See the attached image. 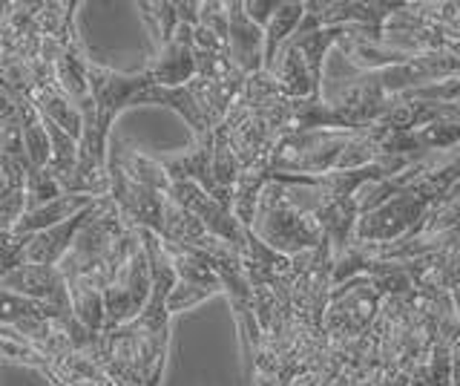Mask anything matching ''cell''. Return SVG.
<instances>
[{
	"instance_id": "cell-11",
	"label": "cell",
	"mask_w": 460,
	"mask_h": 386,
	"mask_svg": "<svg viewBox=\"0 0 460 386\" xmlns=\"http://www.w3.org/2000/svg\"><path fill=\"white\" fill-rule=\"evenodd\" d=\"M110 159L119 165L129 179H136L138 184H144V188H153V191L164 193V196L170 193L172 179L167 174V167L162 165V159H155V156H147V153H141L136 148H127V145H121L119 139H115L112 148H110Z\"/></svg>"
},
{
	"instance_id": "cell-20",
	"label": "cell",
	"mask_w": 460,
	"mask_h": 386,
	"mask_svg": "<svg viewBox=\"0 0 460 386\" xmlns=\"http://www.w3.org/2000/svg\"><path fill=\"white\" fill-rule=\"evenodd\" d=\"M213 170H216V182H219L227 193H234V199H236L242 162H239L236 148H234V141H230V133L225 127H219L213 136Z\"/></svg>"
},
{
	"instance_id": "cell-19",
	"label": "cell",
	"mask_w": 460,
	"mask_h": 386,
	"mask_svg": "<svg viewBox=\"0 0 460 386\" xmlns=\"http://www.w3.org/2000/svg\"><path fill=\"white\" fill-rule=\"evenodd\" d=\"M136 9H138L141 21L147 23L155 49L167 47L172 35H176V30L181 26L176 4H170V0H155V4H136Z\"/></svg>"
},
{
	"instance_id": "cell-5",
	"label": "cell",
	"mask_w": 460,
	"mask_h": 386,
	"mask_svg": "<svg viewBox=\"0 0 460 386\" xmlns=\"http://www.w3.org/2000/svg\"><path fill=\"white\" fill-rule=\"evenodd\" d=\"M110 176H112V202L119 205L124 220L138 228V231H153L162 237L164 231V193L153 188H144L136 179H129L124 170L110 159Z\"/></svg>"
},
{
	"instance_id": "cell-6",
	"label": "cell",
	"mask_w": 460,
	"mask_h": 386,
	"mask_svg": "<svg viewBox=\"0 0 460 386\" xmlns=\"http://www.w3.org/2000/svg\"><path fill=\"white\" fill-rule=\"evenodd\" d=\"M144 69L153 76L158 87H187L199 78V61H196V30L193 26H179L176 35L167 47L155 49Z\"/></svg>"
},
{
	"instance_id": "cell-25",
	"label": "cell",
	"mask_w": 460,
	"mask_h": 386,
	"mask_svg": "<svg viewBox=\"0 0 460 386\" xmlns=\"http://www.w3.org/2000/svg\"><path fill=\"white\" fill-rule=\"evenodd\" d=\"M279 4L282 0H244V12H248V18L268 30V23L273 21V15L279 12Z\"/></svg>"
},
{
	"instance_id": "cell-2",
	"label": "cell",
	"mask_w": 460,
	"mask_h": 386,
	"mask_svg": "<svg viewBox=\"0 0 460 386\" xmlns=\"http://www.w3.org/2000/svg\"><path fill=\"white\" fill-rule=\"evenodd\" d=\"M357 130H305L288 133L273 150L270 170L273 176H325L334 174L345 148L351 145Z\"/></svg>"
},
{
	"instance_id": "cell-12",
	"label": "cell",
	"mask_w": 460,
	"mask_h": 386,
	"mask_svg": "<svg viewBox=\"0 0 460 386\" xmlns=\"http://www.w3.org/2000/svg\"><path fill=\"white\" fill-rule=\"evenodd\" d=\"M29 102L38 107V112L47 121L58 124L61 130H66L72 139H84V112L81 107L72 102V98L58 87V84H49V87H40V90H32L29 93Z\"/></svg>"
},
{
	"instance_id": "cell-17",
	"label": "cell",
	"mask_w": 460,
	"mask_h": 386,
	"mask_svg": "<svg viewBox=\"0 0 460 386\" xmlns=\"http://www.w3.org/2000/svg\"><path fill=\"white\" fill-rule=\"evenodd\" d=\"M213 234L205 228L196 213H190L184 205H179L176 199L167 196L164 199V231L162 239L170 246H196L201 248Z\"/></svg>"
},
{
	"instance_id": "cell-3",
	"label": "cell",
	"mask_w": 460,
	"mask_h": 386,
	"mask_svg": "<svg viewBox=\"0 0 460 386\" xmlns=\"http://www.w3.org/2000/svg\"><path fill=\"white\" fill-rule=\"evenodd\" d=\"M385 297L371 277H357L331 292V306L325 314V332L334 343H351L366 337L383 311Z\"/></svg>"
},
{
	"instance_id": "cell-9",
	"label": "cell",
	"mask_w": 460,
	"mask_h": 386,
	"mask_svg": "<svg viewBox=\"0 0 460 386\" xmlns=\"http://www.w3.org/2000/svg\"><path fill=\"white\" fill-rule=\"evenodd\" d=\"M227 15H230L227 49L234 64L239 67V73L248 78L265 73V30L248 18L244 0H227Z\"/></svg>"
},
{
	"instance_id": "cell-8",
	"label": "cell",
	"mask_w": 460,
	"mask_h": 386,
	"mask_svg": "<svg viewBox=\"0 0 460 386\" xmlns=\"http://www.w3.org/2000/svg\"><path fill=\"white\" fill-rule=\"evenodd\" d=\"M213 136L193 141L190 150H184V153L162 156V165L167 167L170 179L193 182V184H199V188H205L213 199H219L222 205H227L230 211H234V193H227L222 184L216 182V170H213Z\"/></svg>"
},
{
	"instance_id": "cell-4",
	"label": "cell",
	"mask_w": 460,
	"mask_h": 386,
	"mask_svg": "<svg viewBox=\"0 0 460 386\" xmlns=\"http://www.w3.org/2000/svg\"><path fill=\"white\" fill-rule=\"evenodd\" d=\"M167 196H172L179 205H184L190 213H196V217L205 222L208 231L213 237H219L222 242H227L230 248H236L239 254L248 251L251 228H244L236 220V213L227 205H222L219 199H213L205 188H199V184L184 182V179H172V188Z\"/></svg>"
},
{
	"instance_id": "cell-21",
	"label": "cell",
	"mask_w": 460,
	"mask_h": 386,
	"mask_svg": "<svg viewBox=\"0 0 460 386\" xmlns=\"http://www.w3.org/2000/svg\"><path fill=\"white\" fill-rule=\"evenodd\" d=\"M64 193H66L64 184L58 182V176L49 167H35L32 174H29V182H26V213L47 208L49 202L61 199Z\"/></svg>"
},
{
	"instance_id": "cell-10",
	"label": "cell",
	"mask_w": 460,
	"mask_h": 386,
	"mask_svg": "<svg viewBox=\"0 0 460 386\" xmlns=\"http://www.w3.org/2000/svg\"><path fill=\"white\" fill-rule=\"evenodd\" d=\"M104 199H107V196H104ZM104 199H98V202H95L93 208L81 211L78 217H72V220H66V222H61V225L47 228V231L35 234V237H32V242H29L26 263H38V265H61V263L66 260V256H69L72 246H75L78 234L84 231V225L95 217Z\"/></svg>"
},
{
	"instance_id": "cell-18",
	"label": "cell",
	"mask_w": 460,
	"mask_h": 386,
	"mask_svg": "<svg viewBox=\"0 0 460 386\" xmlns=\"http://www.w3.org/2000/svg\"><path fill=\"white\" fill-rule=\"evenodd\" d=\"M72 294V311L75 318L90 328L93 335H104L107 328V306H104V292L90 289L84 283H69Z\"/></svg>"
},
{
	"instance_id": "cell-14",
	"label": "cell",
	"mask_w": 460,
	"mask_h": 386,
	"mask_svg": "<svg viewBox=\"0 0 460 386\" xmlns=\"http://www.w3.org/2000/svg\"><path fill=\"white\" fill-rule=\"evenodd\" d=\"M270 76H277L285 95H291V98H323V90L314 84L311 69H308L305 58H302L294 44L282 47V52L277 55V64H273V69H270Z\"/></svg>"
},
{
	"instance_id": "cell-7",
	"label": "cell",
	"mask_w": 460,
	"mask_h": 386,
	"mask_svg": "<svg viewBox=\"0 0 460 386\" xmlns=\"http://www.w3.org/2000/svg\"><path fill=\"white\" fill-rule=\"evenodd\" d=\"M0 289L23 294L40 300V303H52L58 309L72 311V294H69V283L61 265H38V263H26L21 268H14L12 274L0 277Z\"/></svg>"
},
{
	"instance_id": "cell-1",
	"label": "cell",
	"mask_w": 460,
	"mask_h": 386,
	"mask_svg": "<svg viewBox=\"0 0 460 386\" xmlns=\"http://www.w3.org/2000/svg\"><path fill=\"white\" fill-rule=\"evenodd\" d=\"M251 231L265 242L268 248L279 251L285 256H296L302 251H314L325 242L320 222L311 213L299 211L291 196H288L285 182L273 179L259 196L256 217Z\"/></svg>"
},
{
	"instance_id": "cell-22",
	"label": "cell",
	"mask_w": 460,
	"mask_h": 386,
	"mask_svg": "<svg viewBox=\"0 0 460 386\" xmlns=\"http://www.w3.org/2000/svg\"><path fill=\"white\" fill-rule=\"evenodd\" d=\"M216 294H225L219 289H210V285H193V283H176V289L170 292V300H167V309L170 314L176 318V314L187 311V309H193L199 303H205V300L216 297Z\"/></svg>"
},
{
	"instance_id": "cell-26",
	"label": "cell",
	"mask_w": 460,
	"mask_h": 386,
	"mask_svg": "<svg viewBox=\"0 0 460 386\" xmlns=\"http://www.w3.org/2000/svg\"><path fill=\"white\" fill-rule=\"evenodd\" d=\"M452 364H455V383H460V328L452 337Z\"/></svg>"
},
{
	"instance_id": "cell-15",
	"label": "cell",
	"mask_w": 460,
	"mask_h": 386,
	"mask_svg": "<svg viewBox=\"0 0 460 386\" xmlns=\"http://www.w3.org/2000/svg\"><path fill=\"white\" fill-rule=\"evenodd\" d=\"M302 21H305V0H282L279 12L265 30V73H270L273 64H277V55L282 52V47L291 44Z\"/></svg>"
},
{
	"instance_id": "cell-16",
	"label": "cell",
	"mask_w": 460,
	"mask_h": 386,
	"mask_svg": "<svg viewBox=\"0 0 460 386\" xmlns=\"http://www.w3.org/2000/svg\"><path fill=\"white\" fill-rule=\"evenodd\" d=\"M18 320H58V323H72L78 320L75 311L58 309L52 303H40V300L23 297L0 289V326H12Z\"/></svg>"
},
{
	"instance_id": "cell-24",
	"label": "cell",
	"mask_w": 460,
	"mask_h": 386,
	"mask_svg": "<svg viewBox=\"0 0 460 386\" xmlns=\"http://www.w3.org/2000/svg\"><path fill=\"white\" fill-rule=\"evenodd\" d=\"M199 26H205V30H210L213 35L227 40V35H230L227 4H222V0H208V4H201V23Z\"/></svg>"
},
{
	"instance_id": "cell-13",
	"label": "cell",
	"mask_w": 460,
	"mask_h": 386,
	"mask_svg": "<svg viewBox=\"0 0 460 386\" xmlns=\"http://www.w3.org/2000/svg\"><path fill=\"white\" fill-rule=\"evenodd\" d=\"M104 199V196H101ZM98 202L95 196H78V193H64L61 199H55V202H49L47 208L40 211H32V213H23V220L12 228V234L18 237H35L40 231H47V228H55L61 225L72 217H78L81 211L93 208Z\"/></svg>"
},
{
	"instance_id": "cell-23",
	"label": "cell",
	"mask_w": 460,
	"mask_h": 386,
	"mask_svg": "<svg viewBox=\"0 0 460 386\" xmlns=\"http://www.w3.org/2000/svg\"><path fill=\"white\" fill-rule=\"evenodd\" d=\"M29 242H32V237H18L12 231H0V277L26 265Z\"/></svg>"
}]
</instances>
